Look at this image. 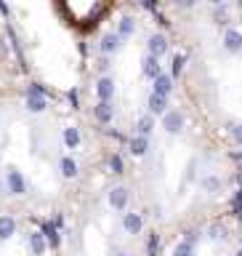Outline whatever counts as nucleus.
<instances>
[{"instance_id": "1", "label": "nucleus", "mask_w": 242, "mask_h": 256, "mask_svg": "<svg viewBox=\"0 0 242 256\" xmlns=\"http://www.w3.org/2000/svg\"><path fill=\"white\" fill-rule=\"evenodd\" d=\"M24 107H27V112H32V115H40V112L48 110V94L45 88L40 83H29L27 86V94H24Z\"/></svg>"}, {"instance_id": "2", "label": "nucleus", "mask_w": 242, "mask_h": 256, "mask_svg": "<svg viewBox=\"0 0 242 256\" xmlns=\"http://www.w3.org/2000/svg\"><path fill=\"white\" fill-rule=\"evenodd\" d=\"M3 184H5V192L13 198H21L27 195V179L21 176V171L16 166H8L5 174H3Z\"/></svg>"}, {"instance_id": "3", "label": "nucleus", "mask_w": 242, "mask_h": 256, "mask_svg": "<svg viewBox=\"0 0 242 256\" xmlns=\"http://www.w3.org/2000/svg\"><path fill=\"white\" fill-rule=\"evenodd\" d=\"M93 94H96V99H99V102H112V99H115V94H117L115 78H112V75H101L93 83Z\"/></svg>"}, {"instance_id": "4", "label": "nucleus", "mask_w": 242, "mask_h": 256, "mask_svg": "<svg viewBox=\"0 0 242 256\" xmlns=\"http://www.w3.org/2000/svg\"><path fill=\"white\" fill-rule=\"evenodd\" d=\"M168 48H171V43H168V38L163 35V32H152V35L147 38V54L155 56V59H163V56L168 54Z\"/></svg>"}, {"instance_id": "5", "label": "nucleus", "mask_w": 242, "mask_h": 256, "mask_svg": "<svg viewBox=\"0 0 242 256\" xmlns=\"http://www.w3.org/2000/svg\"><path fill=\"white\" fill-rule=\"evenodd\" d=\"M184 123H187V118H184V112L181 110H168L165 115H163V128H165V134H181L184 131Z\"/></svg>"}, {"instance_id": "6", "label": "nucleus", "mask_w": 242, "mask_h": 256, "mask_svg": "<svg viewBox=\"0 0 242 256\" xmlns=\"http://www.w3.org/2000/svg\"><path fill=\"white\" fill-rule=\"evenodd\" d=\"M224 51L227 54H232V56H237V54H242V30H237V27H227L224 30Z\"/></svg>"}, {"instance_id": "7", "label": "nucleus", "mask_w": 242, "mask_h": 256, "mask_svg": "<svg viewBox=\"0 0 242 256\" xmlns=\"http://www.w3.org/2000/svg\"><path fill=\"white\" fill-rule=\"evenodd\" d=\"M115 115H117V110H115V104H112V102H96L93 104V120L99 126L115 123Z\"/></svg>"}, {"instance_id": "8", "label": "nucleus", "mask_w": 242, "mask_h": 256, "mask_svg": "<svg viewBox=\"0 0 242 256\" xmlns=\"http://www.w3.org/2000/svg\"><path fill=\"white\" fill-rule=\"evenodd\" d=\"M141 230H144V214L125 211L123 214V232H125V235L136 238V235H141Z\"/></svg>"}, {"instance_id": "9", "label": "nucleus", "mask_w": 242, "mask_h": 256, "mask_svg": "<svg viewBox=\"0 0 242 256\" xmlns=\"http://www.w3.org/2000/svg\"><path fill=\"white\" fill-rule=\"evenodd\" d=\"M107 200H109V208H115V211H125V208H128V200H131V190L123 187V184H117V187L109 190Z\"/></svg>"}, {"instance_id": "10", "label": "nucleus", "mask_w": 242, "mask_h": 256, "mask_svg": "<svg viewBox=\"0 0 242 256\" xmlns=\"http://www.w3.org/2000/svg\"><path fill=\"white\" fill-rule=\"evenodd\" d=\"M125 40L117 35V32H107V35L101 38V43H99V54L101 56H115L120 48H123Z\"/></svg>"}, {"instance_id": "11", "label": "nucleus", "mask_w": 242, "mask_h": 256, "mask_svg": "<svg viewBox=\"0 0 242 256\" xmlns=\"http://www.w3.org/2000/svg\"><path fill=\"white\" fill-rule=\"evenodd\" d=\"M141 75L149 78L152 83H155V80L163 75V64H160V59H155V56H149V54L144 56V59H141Z\"/></svg>"}, {"instance_id": "12", "label": "nucleus", "mask_w": 242, "mask_h": 256, "mask_svg": "<svg viewBox=\"0 0 242 256\" xmlns=\"http://www.w3.org/2000/svg\"><path fill=\"white\" fill-rule=\"evenodd\" d=\"M168 110H171V104H168L165 96H157V94H149L147 96V112H149L152 118H157V115L163 118Z\"/></svg>"}, {"instance_id": "13", "label": "nucleus", "mask_w": 242, "mask_h": 256, "mask_svg": "<svg viewBox=\"0 0 242 256\" xmlns=\"http://www.w3.org/2000/svg\"><path fill=\"white\" fill-rule=\"evenodd\" d=\"M59 174H61V179H77V176H80V163L72 155H61Z\"/></svg>"}, {"instance_id": "14", "label": "nucleus", "mask_w": 242, "mask_h": 256, "mask_svg": "<svg viewBox=\"0 0 242 256\" xmlns=\"http://www.w3.org/2000/svg\"><path fill=\"white\" fill-rule=\"evenodd\" d=\"M27 246H29L32 256H43L48 251V243H45V238H43V232H40V230H32L27 235Z\"/></svg>"}, {"instance_id": "15", "label": "nucleus", "mask_w": 242, "mask_h": 256, "mask_svg": "<svg viewBox=\"0 0 242 256\" xmlns=\"http://www.w3.org/2000/svg\"><path fill=\"white\" fill-rule=\"evenodd\" d=\"M152 94H157V96H171L173 94V78H171V72H163L155 83H152Z\"/></svg>"}, {"instance_id": "16", "label": "nucleus", "mask_w": 242, "mask_h": 256, "mask_svg": "<svg viewBox=\"0 0 242 256\" xmlns=\"http://www.w3.org/2000/svg\"><path fill=\"white\" fill-rule=\"evenodd\" d=\"M16 227H19V224H16V219H13L11 214H3V216H0V243L11 240V238L16 235Z\"/></svg>"}, {"instance_id": "17", "label": "nucleus", "mask_w": 242, "mask_h": 256, "mask_svg": "<svg viewBox=\"0 0 242 256\" xmlns=\"http://www.w3.org/2000/svg\"><path fill=\"white\" fill-rule=\"evenodd\" d=\"M128 150H131V155L133 158H147V152H149V139L147 136H131V142H128Z\"/></svg>"}, {"instance_id": "18", "label": "nucleus", "mask_w": 242, "mask_h": 256, "mask_svg": "<svg viewBox=\"0 0 242 256\" xmlns=\"http://www.w3.org/2000/svg\"><path fill=\"white\" fill-rule=\"evenodd\" d=\"M61 142H64V147H67V150H77L80 142H83L80 128H77V126H67V128L61 131Z\"/></svg>"}, {"instance_id": "19", "label": "nucleus", "mask_w": 242, "mask_h": 256, "mask_svg": "<svg viewBox=\"0 0 242 256\" xmlns=\"http://www.w3.org/2000/svg\"><path fill=\"white\" fill-rule=\"evenodd\" d=\"M40 232H43L48 248H59V246H61V232L56 230L51 222H43V224H40Z\"/></svg>"}, {"instance_id": "20", "label": "nucleus", "mask_w": 242, "mask_h": 256, "mask_svg": "<svg viewBox=\"0 0 242 256\" xmlns=\"http://www.w3.org/2000/svg\"><path fill=\"white\" fill-rule=\"evenodd\" d=\"M136 27H139V24H136L133 16H123V19L117 22V35L123 38V40H128V38L136 35Z\"/></svg>"}, {"instance_id": "21", "label": "nucleus", "mask_w": 242, "mask_h": 256, "mask_svg": "<svg viewBox=\"0 0 242 256\" xmlns=\"http://www.w3.org/2000/svg\"><path fill=\"white\" fill-rule=\"evenodd\" d=\"M155 118H152L149 115V112H147V115H141L139 120H136V136H147V139H149V134L152 131H155Z\"/></svg>"}, {"instance_id": "22", "label": "nucleus", "mask_w": 242, "mask_h": 256, "mask_svg": "<svg viewBox=\"0 0 242 256\" xmlns=\"http://www.w3.org/2000/svg\"><path fill=\"white\" fill-rule=\"evenodd\" d=\"M200 184H203V190L208 192V195H219V192L224 190V182L219 179V176H213V174H208L200 179Z\"/></svg>"}, {"instance_id": "23", "label": "nucleus", "mask_w": 242, "mask_h": 256, "mask_svg": "<svg viewBox=\"0 0 242 256\" xmlns=\"http://www.w3.org/2000/svg\"><path fill=\"white\" fill-rule=\"evenodd\" d=\"M107 168L115 176H123L125 174V160H123V155H120V152H112V155L107 158Z\"/></svg>"}, {"instance_id": "24", "label": "nucleus", "mask_w": 242, "mask_h": 256, "mask_svg": "<svg viewBox=\"0 0 242 256\" xmlns=\"http://www.w3.org/2000/svg\"><path fill=\"white\" fill-rule=\"evenodd\" d=\"M213 22L216 24H227L229 22V6L227 3H216L213 6Z\"/></svg>"}, {"instance_id": "25", "label": "nucleus", "mask_w": 242, "mask_h": 256, "mask_svg": "<svg viewBox=\"0 0 242 256\" xmlns=\"http://www.w3.org/2000/svg\"><path fill=\"white\" fill-rule=\"evenodd\" d=\"M184 64H187V56H184V54H176L173 59H171V78L173 80L184 72Z\"/></svg>"}, {"instance_id": "26", "label": "nucleus", "mask_w": 242, "mask_h": 256, "mask_svg": "<svg viewBox=\"0 0 242 256\" xmlns=\"http://www.w3.org/2000/svg\"><path fill=\"white\" fill-rule=\"evenodd\" d=\"M171 256H195V246L187 243V240H179V243L173 246Z\"/></svg>"}, {"instance_id": "27", "label": "nucleus", "mask_w": 242, "mask_h": 256, "mask_svg": "<svg viewBox=\"0 0 242 256\" xmlns=\"http://www.w3.org/2000/svg\"><path fill=\"white\" fill-rule=\"evenodd\" d=\"M147 251H149V256H160V235H157V232H152V235H149Z\"/></svg>"}, {"instance_id": "28", "label": "nucleus", "mask_w": 242, "mask_h": 256, "mask_svg": "<svg viewBox=\"0 0 242 256\" xmlns=\"http://www.w3.org/2000/svg\"><path fill=\"white\" fill-rule=\"evenodd\" d=\"M208 238H211V240H224V238H227V230H224L221 224H213V227L208 230Z\"/></svg>"}, {"instance_id": "29", "label": "nucleus", "mask_w": 242, "mask_h": 256, "mask_svg": "<svg viewBox=\"0 0 242 256\" xmlns=\"http://www.w3.org/2000/svg\"><path fill=\"white\" fill-rule=\"evenodd\" d=\"M229 134H232V139H235L237 144H242V123H232L229 126Z\"/></svg>"}, {"instance_id": "30", "label": "nucleus", "mask_w": 242, "mask_h": 256, "mask_svg": "<svg viewBox=\"0 0 242 256\" xmlns=\"http://www.w3.org/2000/svg\"><path fill=\"white\" fill-rule=\"evenodd\" d=\"M93 67L99 70L101 75H107V70L112 67V64H109V56H101V59H96V64H93Z\"/></svg>"}, {"instance_id": "31", "label": "nucleus", "mask_w": 242, "mask_h": 256, "mask_svg": "<svg viewBox=\"0 0 242 256\" xmlns=\"http://www.w3.org/2000/svg\"><path fill=\"white\" fill-rule=\"evenodd\" d=\"M184 240H187V243H192V246H197V240H200V230H187Z\"/></svg>"}, {"instance_id": "32", "label": "nucleus", "mask_w": 242, "mask_h": 256, "mask_svg": "<svg viewBox=\"0 0 242 256\" xmlns=\"http://www.w3.org/2000/svg\"><path fill=\"white\" fill-rule=\"evenodd\" d=\"M69 102H72V107L77 110V91H69Z\"/></svg>"}, {"instance_id": "33", "label": "nucleus", "mask_w": 242, "mask_h": 256, "mask_svg": "<svg viewBox=\"0 0 242 256\" xmlns=\"http://www.w3.org/2000/svg\"><path fill=\"white\" fill-rule=\"evenodd\" d=\"M112 256H131V254H128V251H115Z\"/></svg>"}, {"instance_id": "34", "label": "nucleus", "mask_w": 242, "mask_h": 256, "mask_svg": "<svg viewBox=\"0 0 242 256\" xmlns=\"http://www.w3.org/2000/svg\"><path fill=\"white\" fill-rule=\"evenodd\" d=\"M3 192H5V184H3V179H0V195H3Z\"/></svg>"}, {"instance_id": "35", "label": "nucleus", "mask_w": 242, "mask_h": 256, "mask_svg": "<svg viewBox=\"0 0 242 256\" xmlns=\"http://www.w3.org/2000/svg\"><path fill=\"white\" fill-rule=\"evenodd\" d=\"M235 256H242V248H240V251H237V254H235Z\"/></svg>"}]
</instances>
